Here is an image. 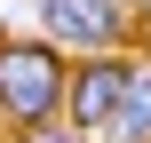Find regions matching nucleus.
Instances as JSON below:
<instances>
[{"label":"nucleus","mask_w":151,"mask_h":143,"mask_svg":"<svg viewBox=\"0 0 151 143\" xmlns=\"http://www.w3.org/2000/svg\"><path fill=\"white\" fill-rule=\"evenodd\" d=\"M127 80H135L127 56H88V64H72V80H64V127L104 135L111 111H119V96H127Z\"/></svg>","instance_id":"obj_2"},{"label":"nucleus","mask_w":151,"mask_h":143,"mask_svg":"<svg viewBox=\"0 0 151 143\" xmlns=\"http://www.w3.org/2000/svg\"><path fill=\"white\" fill-rule=\"evenodd\" d=\"M111 143H151V72L135 64V80H127V96H119V111H111Z\"/></svg>","instance_id":"obj_4"},{"label":"nucleus","mask_w":151,"mask_h":143,"mask_svg":"<svg viewBox=\"0 0 151 143\" xmlns=\"http://www.w3.org/2000/svg\"><path fill=\"white\" fill-rule=\"evenodd\" d=\"M64 48H40V40H0V111L16 127H48L64 119Z\"/></svg>","instance_id":"obj_1"},{"label":"nucleus","mask_w":151,"mask_h":143,"mask_svg":"<svg viewBox=\"0 0 151 143\" xmlns=\"http://www.w3.org/2000/svg\"><path fill=\"white\" fill-rule=\"evenodd\" d=\"M24 143H72V135H64V127L48 119V127H24Z\"/></svg>","instance_id":"obj_5"},{"label":"nucleus","mask_w":151,"mask_h":143,"mask_svg":"<svg viewBox=\"0 0 151 143\" xmlns=\"http://www.w3.org/2000/svg\"><path fill=\"white\" fill-rule=\"evenodd\" d=\"M40 24L56 32V48H96L111 56L127 40V0H40Z\"/></svg>","instance_id":"obj_3"}]
</instances>
